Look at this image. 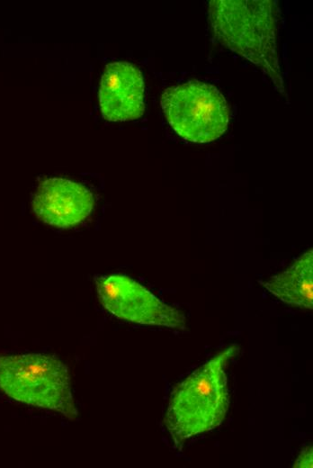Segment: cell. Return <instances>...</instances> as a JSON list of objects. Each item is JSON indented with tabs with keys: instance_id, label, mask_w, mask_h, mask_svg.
<instances>
[{
	"instance_id": "1",
	"label": "cell",
	"mask_w": 313,
	"mask_h": 468,
	"mask_svg": "<svg viewBox=\"0 0 313 468\" xmlns=\"http://www.w3.org/2000/svg\"><path fill=\"white\" fill-rule=\"evenodd\" d=\"M279 7L273 0H212L208 20L214 38L252 62L285 94L277 51Z\"/></svg>"
},
{
	"instance_id": "4",
	"label": "cell",
	"mask_w": 313,
	"mask_h": 468,
	"mask_svg": "<svg viewBox=\"0 0 313 468\" xmlns=\"http://www.w3.org/2000/svg\"><path fill=\"white\" fill-rule=\"evenodd\" d=\"M164 114L173 130L183 140L206 143L227 130L229 107L214 86L191 80L166 88L161 96Z\"/></svg>"
},
{
	"instance_id": "5",
	"label": "cell",
	"mask_w": 313,
	"mask_h": 468,
	"mask_svg": "<svg viewBox=\"0 0 313 468\" xmlns=\"http://www.w3.org/2000/svg\"><path fill=\"white\" fill-rule=\"evenodd\" d=\"M102 305L119 319L143 325L186 329L185 316L160 301L140 284L123 274L95 279Z\"/></svg>"
},
{
	"instance_id": "8",
	"label": "cell",
	"mask_w": 313,
	"mask_h": 468,
	"mask_svg": "<svg viewBox=\"0 0 313 468\" xmlns=\"http://www.w3.org/2000/svg\"><path fill=\"white\" fill-rule=\"evenodd\" d=\"M282 302L302 309H313V251L309 249L287 269L261 282Z\"/></svg>"
},
{
	"instance_id": "3",
	"label": "cell",
	"mask_w": 313,
	"mask_h": 468,
	"mask_svg": "<svg viewBox=\"0 0 313 468\" xmlns=\"http://www.w3.org/2000/svg\"><path fill=\"white\" fill-rule=\"evenodd\" d=\"M0 389L14 400L77 418L68 369L53 356H0Z\"/></svg>"
},
{
	"instance_id": "9",
	"label": "cell",
	"mask_w": 313,
	"mask_h": 468,
	"mask_svg": "<svg viewBox=\"0 0 313 468\" xmlns=\"http://www.w3.org/2000/svg\"><path fill=\"white\" fill-rule=\"evenodd\" d=\"M292 467L296 468H312L313 467V449L312 446H307L304 447L297 459L295 460Z\"/></svg>"
},
{
	"instance_id": "2",
	"label": "cell",
	"mask_w": 313,
	"mask_h": 468,
	"mask_svg": "<svg viewBox=\"0 0 313 468\" xmlns=\"http://www.w3.org/2000/svg\"><path fill=\"white\" fill-rule=\"evenodd\" d=\"M238 351L236 345L225 348L173 389L164 425L176 446L224 420L229 406L226 367Z\"/></svg>"
},
{
	"instance_id": "7",
	"label": "cell",
	"mask_w": 313,
	"mask_h": 468,
	"mask_svg": "<svg viewBox=\"0 0 313 468\" xmlns=\"http://www.w3.org/2000/svg\"><path fill=\"white\" fill-rule=\"evenodd\" d=\"M99 102L103 118L135 120L145 111L144 81L139 69L126 61L109 63L102 76Z\"/></svg>"
},
{
	"instance_id": "6",
	"label": "cell",
	"mask_w": 313,
	"mask_h": 468,
	"mask_svg": "<svg viewBox=\"0 0 313 468\" xmlns=\"http://www.w3.org/2000/svg\"><path fill=\"white\" fill-rule=\"evenodd\" d=\"M94 205L93 194L86 187L58 177L40 182L31 202L32 211L39 220L60 229L82 222Z\"/></svg>"
}]
</instances>
